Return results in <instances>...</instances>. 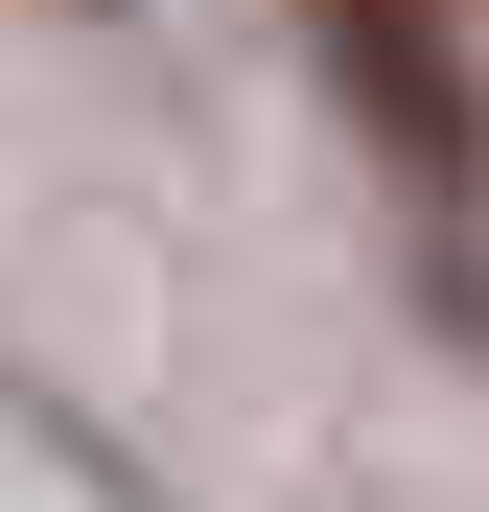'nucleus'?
Wrapping results in <instances>:
<instances>
[{"instance_id": "nucleus-1", "label": "nucleus", "mask_w": 489, "mask_h": 512, "mask_svg": "<svg viewBox=\"0 0 489 512\" xmlns=\"http://www.w3.org/2000/svg\"><path fill=\"white\" fill-rule=\"evenodd\" d=\"M326 24V94L373 117V163L420 210H466V163H489V70H466V0H303Z\"/></svg>"}]
</instances>
